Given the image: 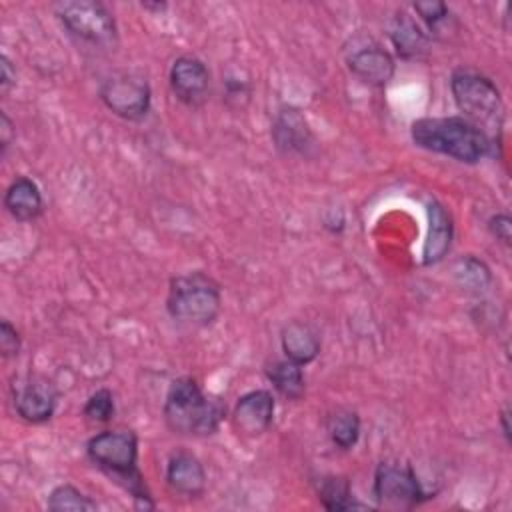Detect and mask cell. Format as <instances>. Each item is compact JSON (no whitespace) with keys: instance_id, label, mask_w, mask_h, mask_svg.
<instances>
[{"instance_id":"cell-5","label":"cell","mask_w":512,"mask_h":512,"mask_svg":"<svg viewBox=\"0 0 512 512\" xmlns=\"http://www.w3.org/2000/svg\"><path fill=\"white\" fill-rule=\"evenodd\" d=\"M166 310L180 324L210 326L222 310L220 284L202 270L174 276L168 286Z\"/></svg>"},{"instance_id":"cell-14","label":"cell","mask_w":512,"mask_h":512,"mask_svg":"<svg viewBox=\"0 0 512 512\" xmlns=\"http://www.w3.org/2000/svg\"><path fill=\"white\" fill-rule=\"evenodd\" d=\"M166 484L180 496L196 498L206 488V470L194 454L176 452L166 466Z\"/></svg>"},{"instance_id":"cell-16","label":"cell","mask_w":512,"mask_h":512,"mask_svg":"<svg viewBox=\"0 0 512 512\" xmlns=\"http://www.w3.org/2000/svg\"><path fill=\"white\" fill-rule=\"evenodd\" d=\"M4 208L18 222L36 220L44 210L38 184L32 178L18 176L4 192Z\"/></svg>"},{"instance_id":"cell-21","label":"cell","mask_w":512,"mask_h":512,"mask_svg":"<svg viewBox=\"0 0 512 512\" xmlns=\"http://www.w3.org/2000/svg\"><path fill=\"white\" fill-rule=\"evenodd\" d=\"M318 498L326 510H334V512L364 508V504H360L354 498L350 482L344 476L322 478L320 486H318Z\"/></svg>"},{"instance_id":"cell-20","label":"cell","mask_w":512,"mask_h":512,"mask_svg":"<svg viewBox=\"0 0 512 512\" xmlns=\"http://www.w3.org/2000/svg\"><path fill=\"white\" fill-rule=\"evenodd\" d=\"M326 430L334 446L350 450L360 438V416L350 408H338L326 420Z\"/></svg>"},{"instance_id":"cell-1","label":"cell","mask_w":512,"mask_h":512,"mask_svg":"<svg viewBox=\"0 0 512 512\" xmlns=\"http://www.w3.org/2000/svg\"><path fill=\"white\" fill-rule=\"evenodd\" d=\"M410 136L418 148L450 156L464 164H476L494 152V142L462 116L418 118L412 122Z\"/></svg>"},{"instance_id":"cell-30","label":"cell","mask_w":512,"mask_h":512,"mask_svg":"<svg viewBox=\"0 0 512 512\" xmlns=\"http://www.w3.org/2000/svg\"><path fill=\"white\" fill-rule=\"evenodd\" d=\"M248 94H250V90H248V84L246 82H240V80H234V78H230V80H226V96H228V100L230 98H248Z\"/></svg>"},{"instance_id":"cell-27","label":"cell","mask_w":512,"mask_h":512,"mask_svg":"<svg viewBox=\"0 0 512 512\" xmlns=\"http://www.w3.org/2000/svg\"><path fill=\"white\" fill-rule=\"evenodd\" d=\"M488 230H490V234L496 238V240H500L502 244H510V240H512V220H510V216L508 214H496V216H492L490 220H488Z\"/></svg>"},{"instance_id":"cell-28","label":"cell","mask_w":512,"mask_h":512,"mask_svg":"<svg viewBox=\"0 0 512 512\" xmlns=\"http://www.w3.org/2000/svg\"><path fill=\"white\" fill-rule=\"evenodd\" d=\"M16 84V68L8 60V56L0 58V88L6 94Z\"/></svg>"},{"instance_id":"cell-26","label":"cell","mask_w":512,"mask_h":512,"mask_svg":"<svg viewBox=\"0 0 512 512\" xmlns=\"http://www.w3.org/2000/svg\"><path fill=\"white\" fill-rule=\"evenodd\" d=\"M20 334L18 330L8 322V320H2L0 322V352L4 358H12V356H18L20 352Z\"/></svg>"},{"instance_id":"cell-23","label":"cell","mask_w":512,"mask_h":512,"mask_svg":"<svg viewBox=\"0 0 512 512\" xmlns=\"http://www.w3.org/2000/svg\"><path fill=\"white\" fill-rule=\"evenodd\" d=\"M456 278L464 288H470V290H486L492 282L488 266L482 260H476L472 256L462 258L456 264Z\"/></svg>"},{"instance_id":"cell-6","label":"cell","mask_w":512,"mask_h":512,"mask_svg":"<svg viewBox=\"0 0 512 512\" xmlns=\"http://www.w3.org/2000/svg\"><path fill=\"white\" fill-rule=\"evenodd\" d=\"M56 16L64 24V28L98 48H114L118 40V28L112 12L94 0H66L54 4Z\"/></svg>"},{"instance_id":"cell-17","label":"cell","mask_w":512,"mask_h":512,"mask_svg":"<svg viewBox=\"0 0 512 512\" xmlns=\"http://www.w3.org/2000/svg\"><path fill=\"white\" fill-rule=\"evenodd\" d=\"M280 346L288 360L304 366L320 354V336L306 322H288L280 334Z\"/></svg>"},{"instance_id":"cell-32","label":"cell","mask_w":512,"mask_h":512,"mask_svg":"<svg viewBox=\"0 0 512 512\" xmlns=\"http://www.w3.org/2000/svg\"><path fill=\"white\" fill-rule=\"evenodd\" d=\"M142 8H156V10H164V8H166V4H148V2H144V4H142Z\"/></svg>"},{"instance_id":"cell-18","label":"cell","mask_w":512,"mask_h":512,"mask_svg":"<svg viewBox=\"0 0 512 512\" xmlns=\"http://www.w3.org/2000/svg\"><path fill=\"white\" fill-rule=\"evenodd\" d=\"M390 38H392L396 52L402 58H420L428 46L426 34L406 12L396 14V18L390 26Z\"/></svg>"},{"instance_id":"cell-22","label":"cell","mask_w":512,"mask_h":512,"mask_svg":"<svg viewBox=\"0 0 512 512\" xmlns=\"http://www.w3.org/2000/svg\"><path fill=\"white\" fill-rule=\"evenodd\" d=\"M46 506L52 512H90V510L98 508L90 496H86L72 484L56 486L50 492Z\"/></svg>"},{"instance_id":"cell-29","label":"cell","mask_w":512,"mask_h":512,"mask_svg":"<svg viewBox=\"0 0 512 512\" xmlns=\"http://www.w3.org/2000/svg\"><path fill=\"white\" fill-rule=\"evenodd\" d=\"M14 134H16V130H14L12 120L8 118L6 112H2V114H0V148H2V154H6L8 146H10L12 140H14Z\"/></svg>"},{"instance_id":"cell-25","label":"cell","mask_w":512,"mask_h":512,"mask_svg":"<svg viewBox=\"0 0 512 512\" xmlns=\"http://www.w3.org/2000/svg\"><path fill=\"white\" fill-rule=\"evenodd\" d=\"M414 10L420 14V18L426 22V26L430 28V32L438 34L442 24H448L450 10L444 2H436V0H428V2H416Z\"/></svg>"},{"instance_id":"cell-4","label":"cell","mask_w":512,"mask_h":512,"mask_svg":"<svg viewBox=\"0 0 512 512\" xmlns=\"http://www.w3.org/2000/svg\"><path fill=\"white\" fill-rule=\"evenodd\" d=\"M450 90L458 110L494 144L504 122V102L498 86L484 74L458 68L450 76Z\"/></svg>"},{"instance_id":"cell-24","label":"cell","mask_w":512,"mask_h":512,"mask_svg":"<svg viewBox=\"0 0 512 512\" xmlns=\"http://www.w3.org/2000/svg\"><path fill=\"white\" fill-rule=\"evenodd\" d=\"M116 412L114 406V394L108 388H100L96 392H92L84 404V418L92 424H106L112 420Z\"/></svg>"},{"instance_id":"cell-2","label":"cell","mask_w":512,"mask_h":512,"mask_svg":"<svg viewBox=\"0 0 512 512\" xmlns=\"http://www.w3.org/2000/svg\"><path fill=\"white\" fill-rule=\"evenodd\" d=\"M88 458L120 484L140 508H154L152 496L138 470V436L132 430H104L86 444Z\"/></svg>"},{"instance_id":"cell-31","label":"cell","mask_w":512,"mask_h":512,"mask_svg":"<svg viewBox=\"0 0 512 512\" xmlns=\"http://www.w3.org/2000/svg\"><path fill=\"white\" fill-rule=\"evenodd\" d=\"M500 422H502V432H504L506 440H510V426H508V408H504V410H502V414H500Z\"/></svg>"},{"instance_id":"cell-3","label":"cell","mask_w":512,"mask_h":512,"mask_svg":"<svg viewBox=\"0 0 512 512\" xmlns=\"http://www.w3.org/2000/svg\"><path fill=\"white\" fill-rule=\"evenodd\" d=\"M162 414L166 426L176 434L210 436L218 430L226 406L220 398L206 394L194 378L182 376L170 384Z\"/></svg>"},{"instance_id":"cell-7","label":"cell","mask_w":512,"mask_h":512,"mask_svg":"<svg viewBox=\"0 0 512 512\" xmlns=\"http://www.w3.org/2000/svg\"><path fill=\"white\" fill-rule=\"evenodd\" d=\"M372 490L378 506L390 510H410L428 498L414 470L396 462H382L376 468Z\"/></svg>"},{"instance_id":"cell-9","label":"cell","mask_w":512,"mask_h":512,"mask_svg":"<svg viewBox=\"0 0 512 512\" xmlns=\"http://www.w3.org/2000/svg\"><path fill=\"white\" fill-rule=\"evenodd\" d=\"M58 392L42 376H28L12 384V402L18 416L30 424L48 422L56 410Z\"/></svg>"},{"instance_id":"cell-12","label":"cell","mask_w":512,"mask_h":512,"mask_svg":"<svg viewBox=\"0 0 512 512\" xmlns=\"http://www.w3.org/2000/svg\"><path fill=\"white\" fill-rule=\"evenodd\" d=\"M170 88L186 106H200L210 92V72L196 56H180L170 66Z\"/></svg>"},{"instance_id":"cell-10","label":"cell","mask_w":512,"mask_h":512,"mask_svg":"<svg viewBox=\"0 0 512 512\" xmlns=\"http://www.w3.org/2000/svg\"><path fill=\"white\" fill-rule=\"evenodd\" d=\"M346 64L358 80L370 86H386L396 70L392 54L372 40L354 42L346 54Z\"/></svg>"},{"instance_id":"cell-8","label":"cell","mask_w":512,"mask_h":512,"mask_svg":"<svg viewBox=\"0 0 512 512\" xmlns=\"http://www.w3.org/2000/svg\"><path fill=\"white\" fill-rule=\"evenodd\" d=\"M100 100L112 114L124 120H142L150 110L152 90L144 76L120 72L102 82Z\"/></svg>"},{"instance_id":"cell-19","label":"cell","mask_w":512,"mask_h":512,"mask_svg":"<svg viewBox=\"0 0 512 512\" xmlns=\"http://www.w3.org/2000/svg\"><path fill=\"white\" fill-rule=\"evenodd\" d=\"M266 376L276 392L288 400H298L306 392L302 366L292 360H276L266 368Z\"/></svg>"},{"instance_id":"cell-11","label":"cell","mask_w":512,"mask_h":512,"mask_svg":"<svg viewBox=\"0 0 512 512\" xmlns=\"http://www.w3.org/2000/svg\"><path fill=\"white\" fill-rule=\"evenodd\" d=\"M272 140L284 156H310L316 148V138L298 108L282 106L272 122Z\"/></svg>"},{"instance_id":"cell-15","label":"cell","mask_w":512,"mask_h":512,"mask_svg":"<svg viewBox=\"0 0 512 512\" xmlns=\"http://www.w3.org/2000/svg\"><path fill=\"white\" fill-rule=\"evenodd\" d=\"M454 224L450 212L440 202L428 204V232L422 248V262L426 266L438 264L450 250Z\"/></svg>"},{"instance_id":"cell-13","label":"cell","mask_w":512,"mask_h":512,"mask_svg":"<svg viewBox=\"0 0 512 512\" xmlns=\"http://www.w3.org/2000/svg\"><path fill=\"white\" fill-rule=\"evenodd\" d=\"M274 410L276 402L270 390H250L238 398L232 410V426L242 436H260L270 428Z\"/></svg>"}]
</instances>
